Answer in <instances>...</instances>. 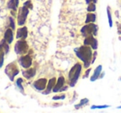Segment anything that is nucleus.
<instances>
[{"mask_svg":"<svg viewBox=\"0 0 121 113\" xmlns=\"http://www.w3.org/2000/svg\"><path fill=\"white\" fill-rule=\"evenodd\" d=\"M65 98H66V95H60V96L56 95V96L52 97V100H54V101H56V100H64Z\"/></svg>","mask_w":121,"mask_h":113,"instance_id":"obj_27","label":"nucleus"},{"mask_svg":"<svg viewBox=\"0 0 121 113\" xmlns=\"http://www.w3.org/2000/svg\"><path fill=\"white\" fill-rule=\"evenodd\" d=\"M23 6H25V7L28 8L29 9H32V8H33V6H32V2H31L30 0H27V1H26V2H24V3H23Z\"/></svg>","mask_w":121,"mask_h":113,"instance_id":"obj_26","label":"nucleus"},{"mask_svg":"<svg viewBox=\"0 0 121 113\" xmlns=\"http://www.w3.org/2000/svg\"><path fill=\"white\" fill-rule=\"evenodd\" d=\"M29 14V9L25 6H22L18 9V13H17V24L20 27L24 26L27 21V16Z\"/></svg>","mask_w":121,"mask_h":113,"instance_id":"obj_6","label":"nucleus"},{"mask_svg":"<svg viewBox=\"0 0 121 113\" xmlns=\"http://www.w3.org/2000/svg\"><path fill=\"white\" fill-rule=\"evenodd\" d=\"M64 84H65V77L62 76L59 77L56 82L55 86H54V88L52 89V91H53V92H59V91L61 89V87L64 86Z\"/></svg>","mask_w":121,"mask_h":113,"instance_id":"obj_11","label":"nucleus"},{"mask_svg":"<svg viewBox=\"0 0 121 113\" xmlns=\"http://www.w3.org/2000/svg\"><path fill=\"white\" fill-rule=\"evenodd\" d=\"M107 15H108V20H109V25L110 27H113V20H112V15H111L110 8L107 7Z\"/></svg>","mask_w":121,"mask_h":113,"instance_id":"obj_21","label":"nucleus"},{"mask_svg":"<svg viewBox=\"0 0 121 113\" xmlns=\"http://www.w3.org/2000/svg\"><path fill=\"white\" fill-rule=\"evenodd\" d=\"M9 27H10V28H12L13 30H15L16 25H15V21H14L13 18L9 17Z\"/></svg>","mask_w":121,"mask_h":113,"instance_id":"obj_25","label":"nucleus"},{"mask_svg":"<svg viewBox=\"0 0 121 113\" xmlns=\"http://www.w3.org/2000/svg\"><path fill=\"white\" fill-rule=\"evenodd\" d=\"M91 68H88V69L86 70V72H85V74H84V77H83V78H87L88 77H89V75H90V72H91Z\"/></svg>","mask_w":121,"mask_h":113,"instance_id":"obj_28","label":"nucleus"},{"mask_svg":"<svg viewBox=\"0 0 121 113\" xmlns=\"http://www.w3.org/2000/svg\"><path fill=\"white\" fill-rule=\"evenodd\" d=\"M56 79L55 77H52L47 81V87H46V91H42L43 94H49L51 91H52V89L54 88L56 85Z\"/></svg>","mask_w":121,"mask_h":113,"instance_id":"obj_14","label":"nucleus"},{"mask_svg":"<svg viewBox=\"0 0 121 113\" xmlns=\"http://www.w3.org/2000/svg\"><path fill=\"white\" fill-rule=\"evenodd\" d=\"M18 63L21 65L22 68H23L24 69L31 68L32 64V58H31V56L28 54H25L22 55V57H20L18 59Z\"/></svg>","mask_w":121,"mask_h":113,"instance_id":"obj_7","label":"nucleus"},{"mask_svg":"<svg viewBox=\"0 0 121 113\" xmlns=\"http://www.w3.org/2000/svg\"><path fill=\"white\" fill-rule=\"evenodd\" d=\"M22 81H23V80L22 78H17L16 80V86H17V87L18 88V90L21 92L24 93V89H23V86H22Z\"/></svg>","mask_w":121,"mask_h":113,"instance_id":"obj_20","label":"nucleus"},{"mask_svg":"<svg viewBox=\"0 0 121 113\" xmlns=\"http://www.w3.org/2000/svg\"><path fill=\"white\" fill-rule=\"evenodd\" d=\"M36 72H37V71H36L35 68H27L26 70H24V71H22V76H23L26 79L30 80L35 77Z\"/></svg>","mask_w":121,"mask_h":113,"instance_id":"obj_12","label":"nucleus"},{"mask_svg":"<svg viewBox=\"0 0 121 113\" xmlns=\"http://www.w3.org/2000/svg\"><path fill=\"white\" fill-rule=\"evenodd\" d=\"M96 56H97V52H95L94 53H93V56H92V60H91V64H93V63H95V59H96Z\"/></svg>","mask_w":121,"mask_h":113,"instance_id":"obj_29","label":"nucleus"},{"mask_svg":"<svg viewBox=\"0 0 121 113\" xmlns=\"http://www.w3.org/2000/svg\"><path fill=\"white\" fill-rule=\"evenodd\" d=\"M87 5L88 6H87L86 10H87L88 13H93L96 10L95 4H94V3H91V4H87Z\"/></svg>","mask_w":121,"mask_h":113,"instance_id":"obj_22","label":"nucleus"},{"mask_svg":"<svg viewBox=\"0 0 121 113\" xmlns=\"http://www.w3.org/2000/svg\"><path fill=\"white\" fill-rule=\"evenodd\" d=\"M4 55H5L4 52L0 48V68H2L4 64Z\"/></svg>","mask_w":121,"mask_h":113,"instance_id":"obj_24","label":"nucleus"},{"mask_svg":"<svg viewBox=\"0 0 121 113\" xmlns=\"http://www.w3.org/2000/svg\"><path fill=\"white\" fill-rule=\"evenodd\" d=\"M27 27H21L20 28L17 29V34H16V38L17 39H26L27 37Z\"/></svg>","mask_w":121,"mask_h":113,"instance_id":"obj_10","label":"nucleus"},{"mask_svg":"<svg viewBox=\"0 0 121 113\" xmlns=\"http://www.w3.org/2000/svg\"><path fill=\"white\" fill-rule=\"evenodd\" d=\"M74 52L76 53V57L84 63V68H88L90 65L91 64L92 60V48L90 46L83 45L80 47H76L74 49Z\"/></svg>","mask_w":121,"mask_h":113,"instance_id":"obj_1","label":"nucleus"},{"mask_svg":"<svg viewBox=\"0 0 121 113\" xmlns=\"http://www.w3.org/2000/svg\"><path fill=\"white\" fill-rule=\"evenodd\" d=\"M68 88V86H63V87H61V89L59 91V92H60V91H66Z\"/></svg>","mask_w":121,"mask_h":113,"instance_id":"obj_32","label":"nucleus"},{"mask_svg":"<svg viewBox=\"0 0 121 113\" xmlns=\"http://www.w3.org/2000/svg\"><path fill=\"white\" fill-rule=\"evenodd\" d=\"M81 70H82V66L80 63H76L72 68H71L68 74V78H69V85L70 86L73 87L76 86L80 76H81Z\"/></svg>","mask_w":121,"mask_h":113,"instance_id":"obj_2","label":"nucleus"},{"mask_svg":"<svg viewBox=\"0 0 121 113\" xmlns=\"http://www.w3.org/2000/svg\"><path fill=\"white\" fill-rule=\"evenodd\" d=\"M47 81H47V78H40V79H37V81H35L32 83V86L37 91H43L47 87Z\"/></svg>","mask_w":121,"mask_h":113,"instance_id":"obj_8","label":"nucleus"},{"mask_svg":"<svg viewBox=\"0 0 121 113\" xmlns=\"http://www.w3.org/2000/svg\"><path fill=\"white\" fill-rule=\"evenodd\" d=\"M101 72H102V66H101V65H99V66L95 69L94 73H93V75L91 77V81H95L98 78H99L100 74H101Z\"/></svg>","mask_w":121,"mask_h":113,"instance_id":"obj_15","label":"nucleus"},{"mask_svg":"<svg viewBox=\"0 0 121 113\" xmlns=\"http://www.w3.org/2000/svg\"><path fill=\"white\" fill-rule=\"evenodd\" d=\"M91 3H94V4H96V3H97V0H86V4H91Z\"/></svg>","mask_w":121,"mask_h":113,"instance_id":"obj_30","label":"nucleus"},{"mask_svg":"<svg viewBox=\"0 0 121 113\" xmlns=\"http://www.w3.org/2000/svg\"><path fill=\"white\" fill-rule=\"evenodd\" d=\"M110 106L109 105H93L91 106V110H95V109H105V108H109Z\"/></svg>","mask_w":121,"mask_h":113,"instance_id":"obj_23","label":"nucleus"},{"mask_svg":"<svg viewBox=\"0 0 121 113\" xmlns=\"http://www.w3.org/2000/svg\"><path fill=\"white\" fill-rule=\"evenodd\" d=\"M7 7L9 8V9L13 11H17V6L16 4V2L15 0H9V2H8V4H7Z\"/></svg>","mask_w":121,"mask_h":113,"instance_id":"obj_19","label":"nucleus"},{"mask_svg":"<svg viewBox=\"0 0 121 113\" xmlns=\"http://www.w3.org/2000/svg\"><path fill=\"white\" fill-rule=\"evenodd\" d=\"M0 48L4 51L5 54L9 53V44L6 42V40L4 38L3 39L1 42H0Z\"/></svg>","mask_w":121,"mask_h":113,"instance_id":"obj_16","label":"nucleus"},{"mask_svg":"<svg viewBox=\"0 0 121 113\" xmlns=\"http://www.w3.org/2000/svg\"><path fill=\"white\" fill-rule=\"evenodd\" d=\"M81 35L85 37L91 35L96 36L98 32V26L94 23H90L86 24L84 27H82V28L81 29Z\"/></svg>","mask_w":121,"mask_h":113,"instance_id":"obj_3","label":"nucleus"},{"mask_svg":"<svg viewBox=\"0 0 121 113\" xmlns=\"http://www.w3.org/2000/svg\"><path fill=\"white\" fill-rule=\"evenodd\" d=\"M13 30L12 28H8L7 30L5 31L4 32V38L6 40V42H8L9 44H11L13 42Z\"/></svg>","mask_w":121,"mask_h":113,"instance_id":"obj_13","label":"nucleus"},{"mask_svg":"<svg viewBox=\"0 0 121 113\" xmlns=\"http://www.w3.org/2000/svg\"><path fill=\"white\" fill-rule=\"evenodd\" d=\"M84 45L90 46L93 50H96L98 48V41L93 35L86 37L84 40Z\"/></svg>","mask_w":121,"mask_h":113,"instance_id":"obj_9","label":"nucleus"},{"mask_svg":"<svg viewBox=\"0 0 121 113\" xmlns=\"http://www.w3.org/2000/svg\"><path fill=\"white\" fill-rule=\"evenodd\" d=\"M4 72L8 76V77L10 79L11 81H14V78L19 73V69L17 68V65L16 63H11L6 66V68L4 70Z\"/></svg>","mask_w":121,"mask_h":113,"instance_id":"obj_5","label":"nucleus"},{"mask_svg":"<svg viewBox=\"0 0 121 113\" xmlns=\"http://www.w3.org/2000/svg\"><path fill=\"white\" fill-rule=\"evenodd\" d=\"M96 20V16L95 14H92V13H88L86 14V24L90 23H95Z\"/></svg>","mask_w":121,"mask_h":113,"instance_id":"obj_17","label":"nucleus"},{"mask_svg":"<svg viewBox=\"0 0 121 113\" xmlns=\"http://www.w3.org/2000/svg\"><path fill=\"white\" fill-rule=\"evenodd\" d=\"M118 109H121V106H118Z\"/></svg>","mask_w":121,"mask_h":113,"instance_id":"obj_34","label":"nucleus"},{"mask_svg":"<svg viewBox=\"0 0 121 113\" xmlns=\"http://www.w3.org/2000/svg\"><path fill=\"white\" fill-rule=\"evenodd\" d=\"M119 80H120V81H121V77H120V78H119Z\"/></svg>","mask_w":121,"mask_h":113,"instance_id":"obj_35","label":"nucleus"},{"mask_svg":"<svg viewBox=\"0 0 121 113\" xmlns=\"http://www.w3.org/2000/svg\"><path fill=\"white\" fill-rule=\"evenodd\" d=\"M15 2H16V4H17V6L18 7V5H19V0H15Z\"/></svg>","mask_w":121,"mask_h":113,"instance_id":"obj_33","label":"nucleus"},{"mask_svg":"<svg viewBox=\"0 0 121 113\" xmlns=\"http://www.w3.org/2000/svg\"><path fill=\"white\" fill-rule=\"evenodd\" d=\"M88 103H89V99H88V98H83V99L81 100V101L79 102V104H77V105L75 106V109H76V110L81 109V108H82L84 106L87 105Z\"/></svg>","mask_w":121,"mask_h":113,"instance_id":"obj_18","label":"nucleus"},{"mask_svg":"<svg viewBox=\"0 0 121 113\" xmlns=\"http://www.w3.org/2000/svg\"><path fill=\"white\" fill-rule=\"evenodd\" d=\"M28 50V44L25 41V39H19V41H17L15 43V46H14V52H16V54L19 56L27 54Z\"/></svg>","mask_w":121,"mask_h":113,"instance_id":"obj_4","label":"nucleus"},{"mask_svg":"<svg viewBox=\"0 0 121 113\" xmlns=\"http://www.w3.org/2000/svg\"><path fill=\"white\" fill-rule=\"evenodd\" d=\"M117 26H118V33L121 34V24L117 23Z\"/></svg>","mask_w":121,"mask_h":113,"instance_id":"obj_31","label":"nucleus"}]
</instances>
